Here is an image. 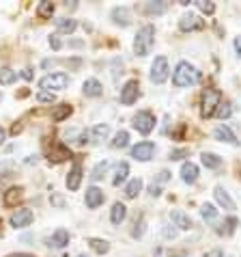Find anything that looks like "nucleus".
Here are the masks:
<instances>
[{
	"instance_id": "1",
	"label": "nucleus",
	"mask_w": 241,
	"mask_h": 257,
	"mask_svg": "<svg viewBox=\"0 0 241 257\" xmlns=\"http://www.w3.org/2000/svg\"><path fill=\"white\" fill-rule=\"evenodd\" d=\"M198 80H200V71L194 65H190L188 61H181L172 71V82H174V87H179V89L196 84Z\"/></svg>"
},
{
	"instance_id": "2",
	"label": "nucleus",
	"mask_w": 241,
	"mask_h": 257,
	"mask_svg": "<svg viewBox=\"0 0 241 257\" xmlns=\"http://www.w3.org/2000/svg\"><path fill=\"white\" fill-rule=\"evenodd\" d=\"M153 44H155V26L144 24L138 31L136 39H134V52H136L138 56H146V54H151Z\"/></svg>"
},
{
	"instance_id": "3",
	"label": "nucleus",
	"mask_w": 241,
	"mask_h": 257,
	"mask_svg": "<svg viewBox=\"0 0 241 257\" xmlns=\"http://www.w3.org/2000/svg\"><path fill=\"white\" fill-rule=\"evenodd\" d=\"M220 104H222V93L218 89H204L200 95V117L202 119L214 117Z\"/></svg>"
},
{
	"instance_id": "4",
	"label": "nucleus",
	"mask_w": 241,
	"mask_h": 257,
	"mask_svg": "<svg viewBox=\"0 0 241 257\" xmlns=\"http://www.w3.org/2000/svg\"><path fill=\"white\" fill-rule=\"evenodd\" d=\"M67 84H69V76L62 74V71H54V74H48V76L41 78V80H39V89L52 93V91L67 89Z\"/></svg>"
},
{
	"instance_id": "5",
	"label": "nucleus",
	"mask_w": 241,
	"mask_h": 257,
	"mask_svg": "<svg viewBox=\"0 0 241 257\" xmlns=\"http://www.w3.org/2000/svg\"><path fill=\"white\" fill-rule=\"evenodd\" d=\"M151 82L155 84H162V82H166L168 80V76H170V67H168V59L166 56H155V61H153V65H151Z\"/></svg>"
},
{
	"instance_id": "6",
	"label": "nucleus",
	"mask_w": 241,
	"mask_h": 257,
	"mask_svg": "<svg viewBox=\"0 0 241 257\" xmlns=\"http://www.w3.org/2000/svg\"><path fill=\"white\" fill-rule=\"evenodd\" d=\"M134 127L140 132V134H151L153 127H155V117L153 112L148 110H140L134 115Z\"/></svg>"
},
{
	"instance_id": "7",
	"label": "nucleus",
	"mask_w": 241,
	"mask_h": 257,
	"mask_svg": "<svg viewBox=\"0 0 241 257\" xmlns=\"http://www.w3.org/2000/svg\"><path fill=\"white\" fill-rule=\"evenodd\" d=\"M138 95H140V84H138V80H127L123 84V89H120V104L132 106L138 99Z\"/></svg>"
},
{
	"instance_id": "8",
	"label": "nucleus",
	"mask_w": 241,
	"mask_h": 257,
	"mask_svg": "<svg viewBox=\"0 0 241 257\" xmlns=\"http://www.w3.org/2000/svg\"><path fill=\"white\" fill-rule=\"evenodd\" d=\"M153 154H155V145L151 141H142L132 147V158H136L140 162H148L153 158Z\"/></svg>"
},
{
	"instance_id": "9",
	"label": "nucleus",
	"mask_w": 241,
	"mask_h": 257,
	"mask_svg": "<svg viewBox=\"0 0 241 257\" xmlns=\"http://www.w3.org/2000/svg\"><path fill=\"white\" fill-rule=\"evenodd\" d=\"M179 28L183 33H192V31H202L204 28V20H200L194 13H186L181 20H179Z\"/></svg>"
},
{
	"instance_id": "10",
	"label": "nucleus",
	"mask_w": 241,
	"mask_h": 257,
	"mask_svg": "<svg viewBox=\"0 0 241 257\" xmlns=\"http://www.w3.org/2000/svg\"><path fill=\"white\" fill-rule=\"evenodd\" d=\"M32 218H34L32 210L22 208V210H18V212L9 218V223H11V227H16V229H22V227H28V225L32 223Z\"/></svg>"
},
{
	"instance_id": "11",
	"label": "nucleus",
	"mask_w": 241,
	"mask_h": 257,
	"mask_svg": "<svg viewBox=\"0 0 241 257\" xmlns=\"http://www.w3.org/2000/svg\"><path fill=\"white\" fill-rule=\"evenodd\" d=\"M110 18L116 26H130L132 24V11L127 7H114L110 11Z\"/></svg>"
},
{
	"instance_id": "12",
	"label": "nucleus",
	"mask_w": 241,
	"mask_h": 257,
	"mask_svg": "<svg viewBox=\"0 0 241 257\" xmlns=\"http://www.w3.org/2000/svg\"><path fill=\"white\" fill-rule=\"evenodd\" d=\"M170 220L174 223V227H179V229H183V231L192 229V218L181 210H170Z\"/></svg>"
},
{
	"instance_id": "13",
	"label": "nucleus",
	"mask_w": 241,
	"mask_h": 257,
	"mask_svg": "<svg viewBox=\"0 0 241 257\" xmlns=\"http://www.w3.org/2000/svg\"><path fill=\"white\" fill-rule=\"evenodd\" d=\"M104 190H99L97 186H93V188H88L86 190V197H84V201H86V208H90V210H95V208H99V205L104 203Z\"/></svg>"
},
{
	"instance_id": "14",
	"label": "nucleus",
	"mask_w": 241,
	"mask_h": 257,
	"mask_svg": "<svg viewBox=\"0 0 241 257\" xmlns=\"http://www.w3.org/2000/svg\"><path fill=\"white\" fill-rule=\"evenodd\" d=\"M80 184H82V164L76 162L72 167V171H69V175H67V188L69 190H78L80 188Z\"/></svg>"
},
{
	"instance_id": "15",
	"label": "nucleus",
	"mask_w": 241,
	"mask_h": 257,
	"mask_svg": "<svg viewBox=\"0 0 241 257\" xmlns=\"http://www.w3.org/2000/svg\"><path fill=\"white\" fill-rule=\"evenodd\" d=\"M82 91H84V95L86 97H99L104 93V87H102V82H99L97 78H88V80H84Z\"/></svg>"
},
{
	"instance_id": "16",
	"label": "nucleus",
	"mask_w": 241,
	"mask_h": 257,
	"mask_svg": "<svg viewBox=\"0 0 241 257\" xmlns=\"http://www.w3.org/2000/svg\"><path fill=\"white\" fill-rule=\"evenodd\" d=\"M48 244H50V246H54V248H62V246H67V244H69V231H67V229H58V231H54V233L48 238Z\"/></svg>"
},
{
	"instance_id": "17",
	"label": "nucleus",
	"mask_w": 241,
	"mask_h": 257,
	"mask_svg": "<svg viewBox=\"0 0 241 257\" xmlns=\"http://www.w3.org/2000/svg\"><path fill=\"white\" fill-rule=\"evenodd\" d=\"M24 197V188H20V186H13L4 192V197H2V203L6 205V208H13V205H18V201Z\"/></svg>"
},
{
	"instance_id": "18",
	"label": "nucleus",
	"mask_w": 241,
	"mask_h": 257,
	"mask_svg": "<svg viewBox=\"0 0 241 257\" xmlns=\"http://www.w3.org/2000/svg\"><path fill=\"white\" fill-rule=\"evenodd\" d=\"M181 180L186 184H194L198 180V167L194 162H183L181 167Z\"/></svg>"
},
{
	"instance_id": "19",
	"label": "nucleus",
	"mask_w": 241,
	"mask_h": 257,
	"mask_svg": "<svg viewBox=\"0 0 241 257\" xmlns=\"http://www.w3.org/2000/svg\"><path fill=\"white\" fill-rule=\"evenodd\" d=\"M214 195H216V201L222 205L224 210H235V201L230 199V195L226 192L222 186H216V190H214Z\"/></svg>"
},
{
	"instance_id": "20",
	"label": "nucleus",
	"mask_w": 241,
	"mask_h": 257,
	"mask_svg": "<svg viewBox=\"0 0 241 257\" xmlns=\"http://www.w3.org/2000/svg\"><path fill=\"white\" fill-rule=\"evenodd\" d=\"M214 137H216L218 141L230 143V145H237V143H239V141H237V137H235V134H232V132H230L226 125H218L216 130H214Z\"/></svg>"
},
{
	"instance_id": "21",
	"label": "nucleus",
	"mask_w": 241,
	"mask_h": 257,
	"mask_svg": "<svg viewBox=\"0 0 241 257\" xmlns=\"http://www.w3.org/2000/svg\"><path fill=\"white\" fill-rule=\"evenodd\" d=\"M125 216H127V208H125V203H120V201H116L114 205H112V210H110V220L114 225H120L125 220Z\"/></svg>"
},
{
	"instance_id": "22",
	"label": "nucleus",
	"mask_w": 241,
	"mask_h": 257,
	"mask_svg": "<svg viewBox=\"0 0 241 257\" xmlns=\"http://www.w3.org/2000/svg\"><path fill=\"white\" fill-rule=\"evenodd\" d=\"M140 190H142V180H140V177H134V180H130V184L125 186V197L136 199Z\"/></svg>"
},
{
	"instance_id": "23",
	"label": "nucleus",
	"mask_w": 241,
	"mask_h": 257,
	"mask_svg": "<svg viewBox=\"0 0 241 257\" xmlns=\"http://www.w3.org/2000/svg\"><path fill=\"white\" fill-rule=\"evenodd\" d=\"M67 158H72V152L65 145H56L54 152H50V160H54V162H62Z\"/></svg>"
},
{
	"instance_id": "24",
	"label": "nucleus",
	"mask_w": 241,
	"mask_h": 257,
	"mask_svg": "<svg viewBox=\"0 0 241 257\" xmlns=\"http://www.w3.org/2000/svg\"><path fill=\"white\" fill-rule=\"evenodd\" d=\"M56 28H58L60 33H74L76 28H78V22L76 20H72V18H58L56 20Z\"/></svg>"
},
{
	"instance_id": "25",
	"label": "nucleus",
	"mask_w": 241,
	"mask_h": 257,
	"mask_svg": "<svg viewBox=\"0 0 241 257\" xmlns=\"http://www.w3.org/2000/svg\"><path fill=\"white\" fill-rule=\"evenodd\" d=\"M127 175H130V164H127V162H118V164H116V173H114V180H112V184H114V186H118L120 182H125V180H127Z\"/></svg>"
},
{
	"instance_id": "26",
	"label": "nucleus",
	"mask_w": 241,
	"mask_h": 257,
	"mask_svg": "<svg viewBox=\"0 0 241 257\" xmlns=\"http://www.w3.org/2000/svg\"><path fill=\"white\" fill-rule=\"evenodd\" d=\"M88 246L99 255H106L110 251V244L106 240H102V238H88Z\"/></svg>"
},
{
	"instance_id": "27",
	"label": "nucleus",
	"mask_w": 241,
	"mask_h": 257,
	"mask_svg": "<svg viewBox=\"0 0 241 257\" xmlns=\"http://www.w3.org/2000/svg\"><path fill=\"white\" fill-rule=\"evenodd\" d=\"M202 164L207 169H220L222 167V158L218 154H211V152H204L202 154Z\"/></svg>"
},
{
	"instance_id": "28",
	"label": "nucleus",
	"mask_w": 241,
	"mask_h": 257,
	"mask_svg": "<svg viewBox=\"0 0 241 257\" xmlns=\"http://www.w3.org/2000/svg\"><path fill=\"white\" fill-rule=\"evenodd\" d=\"M52 13H54V3H50V0H44V3L37 7V16L41 20H50L52 18Z\"/></svg>"
},
{
	"instance_id": "29",
	"label": "nucleus",
	"mask_w": 241,
	"mask_h": 257,
	"mask_svg": "<svg viewBox=\"0 0 241 257\" xmlns=\"http://www.w3.org/2000/svg\"><path fill=\"white\" fill-rule=\"evenodd\" d=\"M108 134H110V125L108 123H97L93 130H90V137H93L95 141H104Z\"/></svg>"
},
{
	"instance_id": "30",
	"label": "nucleus",
	"mask_w": 241,
	"mask_h": 257,
	"mask_svg": "<svg viewBox=\"0 0 241 257\" xmlns=\"http://www.w3.org/2000/svg\"><path fill=\"white\" fill-rule=\"evenodd\" d=\"M18 80V71H13L11 67L0 69V84H13Z\"/></svg>"
},
{
	"instance_id": "31",
	"label": "nucleus",
	"mask_w": 241,
	"mask_h": 257,
	"mask_svg": "<svg viewBox=\"0 0 241 257\" xmlns=\"http://www.w3.org/2000/svg\"><path fill=\"white\" fill-rule=\"evenodd\" d=\"M72 106L69 104H60V106H56V110L52 112V119L54 121H62V119H67L69 115H72Z\"/></svg>"
},
{
	"instance_id": "32",
	"label": "nucleus",
	"mask_w": 241,
	"mask_h": 257,
	"mask_svg": "<svg viewBox=\"0 0 241 257\" xmlns=\"http://www.w3.org/2000/svg\"><path fill=\"white\" fill-rule=\"evenodd\" d=\"M166 11V5L164 3H144V13H148V16H162V13Z\"/></svg>"
},
{
	"instance_id": "33",
	"label": "nucleus",
	"mask_w": 241,
	"mask_h": 257,
	"mask_svg": "<svg viewBox=\"0 0 241 257\" xmlns=\"http://www.w3.org/2000/svg\"><path fill=\"white\" fill-rule=\"evenodd\" d=\"M108 169H110V162H108V160L99 162L97 167L93 169V173H90V180H93V182H99V180H102V177L106 175V171H108Z\"/></svg>"
},
{
	"instance_id": "34",
	"label": "nucleus",
	"mask_w": 241,
	"mask_h": 257,
	"mask_svg": "<svg viewBox=\"0 0 241 257\" xmlns=\"http://www.w3.org/2000/svg\"><path fill=\"white\" fill-rule=\"evenodd\" d=\"M130 145V134H127L125 130H120L114 134V141H112V147L114 149H120V147H127Z\"/></svg>"
},
{
	"instance_id": "35",
	"label": "nucleus",
	"mask_w": 241,
	"mask_h": 257,
	"mask_svg": "<svg viewBox=\"0 0 241 257\" xmlns=\"http://www.w3.org/2000/svg\"><path fill=\"white\" fill-rule=\"evenodd\" d=\"M196 7L204 13V16H214L216 13V5L209 3V0H196Z\"/></svg>"
},
{
	"instance_id": "36",
	"label": "nucleus",
	"mask_w": 241,
	"mask_h": 257,
	"mask_svg": "<svg viewBox=\"0 0 241 257\" xmlns=\"http://www.w3.org/2000/svg\"><path fill=\"white\" fill-rule=\"evenodd\" d=\"M200 216H202L204 220H214V218L218 216V210H216L211 203H204L202 208H200Z\"/></svg>"
},
{
	"instance_id": "37",
	"label": "nucleus",
	"mask_w": 241,
	"mask_h": 257,
	"mask_svg": "<svg viewBox=\"0 0 241 257\" xmlns=\"http://www.w3.org/2000/svg\"><path fill=\"white\" fill-rule=\"evenodd\" d=\"M216 115H218L220 119H228V117L232 115V106H230L228 102L220 104V106H218V110H216Z\"/></svg>"
},
{
	"instance_id": "38",
	"label": "nucleus",
	"mask_w": 241,
	"mask_h": 257,
	"mask_svg": "<svg viewBox=\"0 0 241 257\" xmlns=\"http://www.w3.org/2000/svg\"><path fill=\"white\" fill-rule=\"evenodd\" d=\"M54 93H48V91H39L37 93V102H41V104H52L54 102Z\"/></svg>"
},
{
	"instance_id": "39",
	"label": "nucleus",
	"mask_w": 241,
	"mask_h": 257,
	"mask_svg": "<svg viewBox=\"0 0 241 257\" xmlns=\"http://www.w3.org/2000/svg\"><path fill=\"white\" fill-rule=\"evenodd\" d=\"M142 233H144V216H140V223H136V229L132 231L134 238H142Z\"/></svg>"
},
{
	"instance_id": "40",
	"label": "nucleus",
	"mask_w": 241,
	"mask_h": 257,
	"mask_svg": "<svg viewBox=\"0 0 241 257\" xmlns=\"http://www.w3.org/2000/svg\"><path fill=\"white\" fill-rule=\"evenodd\" d=\"M190 152L188 149H172V152H170V160H181V158H186Z\"/></svg>"
},
{
	"instance_id": "41",
	"label": "nucleus",
	"mask_w": 241,
	"mask_h": 257,
	"mask_svg": "<svg viewBox=\"0 0 241 257\" xmlns=\"http://www.w3.org/2000/svg\"><path fill=\"white\" fill-rule=\"evenodd\" d=\"M9 171H11V162H0V180L9 175Z\"/></svg>"
},
{
	"instance_id": "42",
	"label": "nucleus",
	"mask_w": 241,
	"mask_h": 257,
	"mask_svg": "<svg viewBox=\"0 0 241 257\" xmlns=\"http://www.w3.org/2000/svg\"><path fill=\"white\" fill-rule=\"evenodd\" d=\"M50 46H52L54 50H60L62 48V44H60V39L56 37V35H52V37H50Z\"/></svg>"
},
{
	"instance_id": "43",
	"label": "nucleus",
	"mask_w": 241,
	"mask_h": 257,
	"mask_svg": "<svg viewBox=\"0 0 241 257\" xmlns=\"http://www.w3.org/2000/svg\"><path fill=\"white\" fill-rule=\"evenodd\" d=\"M226 225H228V231H232V229H235V227L239 225V220H237L235 216H230V218H226Z\"/></svg>"
},
{
	"instance_id": "44",
	"label": "nucleus",
	"mask_w": 241,
	"mask_h": 257,
	"mask_svg": "<svg viewBox=\"0 0 241 257\" xmlns=\"http://www.w3.org/2000/svg\"><path fill=\"white\" fill-rule=\"evenodd\" d=\"M148 195H151V197H160L162 195L160 186H155V184H153V186H148Z\"/></svg>"
},
{
	"instance_id": "45",
	"label": "nucleus",
	"mask_w": 241,
	"mask_h": 257,
	"mask_svg": "<svg viewBox=\"0 0 241 257\" xmlns=\"http://www.w3.org/2000/svg\"><path fill=\"white\" fill-rule=\"evenodd\" d=\"M170 180V173L168 171H160V175H158V182L162 184V182H168Z\"/></svg>"
},
{
	"instance_id": "46",
	"label": "nucleus",
	"mask_w": 241,
	"mask_h": 257,
	"mask_svg": "<svg viewBox=\"0 0 241 257\" xmlns=\"http://www.w3.org/2000/svg\"><path fill=\"white\" fill-rule=\"evenodd\" d=\"M204 257H224V253L220 251V248H214V251H207V253H204Z\"/></svg>"
},
{
	"instance_id": "47",
	"label": "nucleus",
	"mask_w": 241,
	"mask_h": 257,
	"mask_svg": "<svg viewBox=\"0 0 241 257\" xmlns=\"http://www.w3.org/2000/svg\"><path fill=\"white\" fill-rule=\"evenodd\" d=\"M235 50H237V54L241 56V37H237V39H235Z\"/></svg>"
},
{
	"instance_id": "48",
	"label": "nucleus",
	"mask_w": 241,
	"mask_h": 257,
	"mask_svg": "<svg viewBox=\"0 0 241 257\" xmlns=\"http://www.w3.org/2000/svg\"><path fill=\"white\" fill-rule=\"evenodd\" d=\"M164 235H166V238H174L176 231L174 229H164Z\"/></svg>"
},
{
	"instance_id": "49",
	"label": "nucleus",
	"mask_w": 241,
	"mask_h": 257,
	"mask_svg": "<svg viewBox=\"0 0 241 257\" xmlns=\"http://www.w3.org/2000/svg\"><path fill=\"white\" fill-rule=\"evenodd\" d=\"M6 257H34L30 253H13V255H6Z\"/></svg>"
},
{
	"instance_id": "50",
	"label": "nucleus",
	"mask_w": 241,
	"mask_h": 257,
	"mask_svg": "<svg viewBox=\"0 0 241 257\" xmlns=\"http://www.w3.org/2000/svg\"><path fill=\"white\" fill-rule=\"evenodd\" d=\"M22 78H26V80H30V78H32L30 69H24V71H22Z\"/></svg>"
},
{
	"instance_id": "51",
	"label": "nucleus",
	"mask_w": 241,
	"mask_h": 257,
	"mask_svg": "<svg viewBox=\"0 0 241 257\" xmlns=\"http://www.w3.org/2000/svg\"><path fill=\"white\" fill-rule=\"evenodd\" d=\"M4 139H6V132L2 130V125H0V145H2V143H4Z\"/></svg>"
},
{
	"instance_id": "52",
	"label": "nucleus",
	"mask_w": 241,
	"mask_h": 257,
	"mask_svg": "<svg viewBox=\"0 0 241 257\" xmlns=\"http://www.w3.org/2000/svg\"><path fill=\"white\" fill-rule=\"evenodd\" d=\"M52 201H54V205H62V199H60L58 195H54V197H52Z\"/></svg>"
},
{
	"instance_id": "53",
	"label": "nucleus",
	"mask_w": 241,
	"mask_h": 257,
	"mask_svg": "<svg viewBox=\"0 0 241 257\" xmlns=\"http://www.w3.org/2000/svg\"><path fill=\"white\" fill-rule=\"evenodd\" d=\"M20 130H22V125H20V123H18V125H13V127H11V134H18Z\"/></svg>"
},
{
	"instance_id": "54",
	"label": "nucleus",
	"mask_w": 241,
	"mask_h": 257,
	"mask_svg": "<svg viewBox=\"0 0 241 257\" xmlns=\"http://www.w3.org/2000/svg\"><path fill=\"white\" fill-rule=\"evenodd\" d=\"M0 99H2V93H0Z\"/></svg>"
},
{
	"instance_id": "55",
	"label": "nucleus",
	"mask_w": 241,
	"mask_h": 257,
	"mask_svg": "<svg viewBox=\"0 0 241 257\" xmlns=\"http://www.w3.org/2000/svg\"><path fill=\"white\" fill-rule=\"evenodd\" d=\"M78 257H84V255H78Z\"/></svg>"
}]
</instances>
